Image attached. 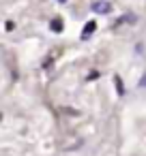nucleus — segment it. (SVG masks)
I'll use <instances>...</instances> for the list:
<instances>
[{
	"label": "nucleus",
	"instance_id": "f257e3e1",
	"mask_svg": "<svg viewBox=\"0 0 146 156\" xmlns=\"http://www.w3.org/2000/svg\"><path fill=\"white\" fill-rule=\"evenodd\" d=\"M92 11H95V13L107 15V13L112 11V5H110V2H92Z\"/></svg>",
	"mask_w": 146,
	"mask_h": 156
},
{
	"label": "nucleus",
	"instance_id": "f03ea898",
	"mask_svg": "<svg viewBox=\"0 0 146 156\" xmlns=\"http://www.w3.org/2000/svg\"><path fill=\"white\" fill-rule=\"evenodd\" d=\"M95 30H97V24H95V22H88V24L84 26V30H82V39H88Z\"/></svg>",
	"mask_w": 146,
	"mask_h": 156
},
{
	"label": "nucleus",
	"instance_id": "7ed1b4c3",
	"mask_svg": "<svg viewBox=\"0 0 146 156\" xmlns=\"http://www.w3.org/2000/svg\"><path fill=\"white\" fill-rule=\"evenodd\" d=\"M50 30H52V32H62V20H60V17H54V20L50 22Z\"/></svg>",
	"mask_w": 146,
	"mask_h": 156
},
{
	"label": "nucleus",
	"instance_id": "20e7f679",
	"mask_svg": "<svg viewBox=\"0 0 146 156\" xmlns=\"http://www.w3.org/2000/svg\"><path fill=\"white\" fill-rule=\"evenodd\" d=\"M114 86H116V92L122 96V94H125V83H122V79H120L118 75H114Z\"/></svg>",
	"mask_w": 146,
	"mask_h": 156
},
{
	"label": "nucleus",
	"instance_id": "39448f33",
	"mask_svg": "<svg viewBox=\"0 0 146 156\" xmlns=\"http://www.w3.org/2000/svg\"><path fill=\"white\" fill-rule=\"evenodd\" d=\"M99 77V71H92L90 75H88V81H92V79H97Z\"/></svg>",
	"mask_w": 146,
	"mask_h": 156
},
{
	"label": "nucleus",
	"instance_id": "423d86ee",
	"mask_svg": "<svg viewBox=\"0 0 146 156\" xmlns=\"http://www.w3.org/2000/svg\"><path fill=\"white\" fill-rule=\"evenodd\" d=\"M137 86H140V88H146V73H144V77L140 79V83H137Z\"/></svg>",
	"mask_w": 146,
	"mask_h": 156
},
{
	"label": "nucleus",
	"instance_id": "0eeeda50",
	"mask_svg": "<svg viewBox=\"0 0 146 156\" xmlns=\"http://www.w3.org/2000/svg\"><path fill=\"white\" fill-rule=\"evenodd\" d=\"M56 2H67V0H56Z\"/></svg>",
	"mask_w": 146,
	"mask_h": 156
}]
</instances>
